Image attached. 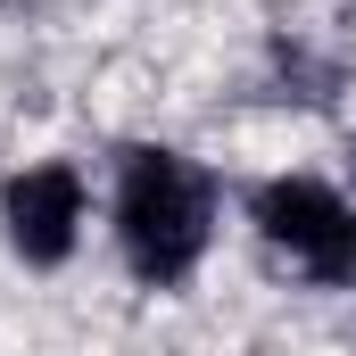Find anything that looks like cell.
Instances as JSON below:
<instances>
[{"label":"cell","instance_id":"obj_2","mask_svg":"<svg viewBox=\"0 0 356 356\" xmlns=\"http://www.w3.org/2000/svg\"><path fill=\"white\" fill-rule=\"evenodd\" d=\"M257 232L290 249L323 290H356V207L315 175H273L257 191Z\"/></svg>","mask_w":356,"mask_h":356},{"label":"cell","instance_id":"obj_1","mask_svg":"<svg viewBox=\"0 0 356 356\" xmlns=\"http://www.w3.org/2000/svg\"><path fill=\"white\" fill-rule=\"evenodd\" d=\"M207 175L175 158V149H133L124 182H116V241H124V266L141 273L149 290H175L191 282V266L207 257Z\"/></svg>","mask_w":356,"mask_h":356},{"label":"cell","instance_id":"obj_3","mask_svg":"<svg viewBox=\"0 0 356 356\" xmlns=\"http://www.w3.org/2000/svg\"><path fill=\"white\" fill-rule=\"evenodd\" d=\"M0 224H8V249L25 266H67L75 232H83V182H75V166H25L0 191Z\"/></svg>","mask_w":356,"mask_h":356}]
</instances>
